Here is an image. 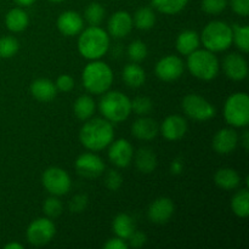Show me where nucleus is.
I'll return each instance as SVG.
<instances>
[{
  "instance_id": "obj_28",
  "label": "nucleus",
  "mask_w": 249,
  "mask_h": 249,
  "mask_svg": "<svg viewBox=\"0 0 249 249\" xmlns=\"http://www.w3.org/2000/svg\"><path fill=\"white\" fill-rule=\"evenodd\" d=\"M95 108H96V105H95L94 99L89 96V95L79 96L75 100L74 105H73L74 114L80 121H88L89 118H91L95 112Z\"/></svg>"
},
{
  "instance_id": "obj_33",
  "label": "nucleus",
  "mask_w": 249,
  "mask_h": 249,
  "mask_svg": "<svg viewBox=\"0 0 249 249\" xmlns=\"http://www.w3.org/2000/svg\"><path fill=\"white\" fill-rule=\"evenodd\" d=\"M232 43L240 49L242 53H247L249 51V27L238 26L232 27Z\"/></svg>"
},
{
  "instance_id": "obj_48",
  "label": "nucleus",
  "mask_w": 249,
  "mask_h": 249,
  "mask_svg": "<svg viewBox=\"0 0 249 249\" xmlns=\"http://www.w3.org/2000/svg\"><path fill=\"white\" fill-rule=\"evenodd\" d=\"M5 249H23V246L19 245L17 242H11V243H7V245L4 246Z\"/></svg>"
},
{
  "instance_id": "obj_47",
  "label": "nucleus",
  "mask_w": 249,
  "mask_h": 249,
  "mask_svg": "<svg viewBox=\"0 0 249 249\" xmlns=\"http://www.w3.org/2000/svg\"><path fill=\"white\" fill-rule=\"evenodd\" d=\"M14 1L19 6H29V5L34 4L36 0H14Z\"/></svg>"
},
{
  "instance_id": "obj_7",
  "label": "nucleus",
  "mask_w": 249,
  "mask_h": 249,
  "mask_svg": "<svg viewBox=\"0 0 249 249\" xmlns=\"http://www.w3.org/2000/svg\"><path fill=\"white\" fill-rule=\"evenodd\" d=\"M224 118L235 128H245L249 124V97L246 92H235L226 99Z\"/></svg>"
},
{
  "instance_id": "obj_30",
  "label": "nucleus",
  "mask_w": 249,
  "mask_h": 249,
  "mask_svg": "<svg viewBox=\"0 0 249 249\" xmlns=\"http://www.w3.org/2000/svg\"><path fill=\"white\" fill-rule=\"evenodd\" d=\"M133 23L140 31H148L156 23V15L148 6H142L136 10L133 17Z\"/></svg>"
},
{
  "instance_id": "obj_25",
  "label": "nucleus",
  "mask_w": 249,
  "mask_h": 249,
  "mask_svg": "<svg viewBox=\"0 0 249 249\" xmlns=\"http://www.w3.org/2000/svg\"><path fill=\"white\" fill-rule=\"evenodd\" d=\"M122 78L128 87L140 88L145 84L146 73L140 65H138L136 62H131L123 68Z\"/></svg>"
},
{
  "instance_id": "obj_9",
  "label": "nucleus",
  "mask_w": 249,
  "mask_h": 249,
  "mask_svg": "<svg viewBox=\"0 0 249 249\" xmlns=\"http://www.w3.org/2000/svg\"><path fill=\"white\" fill-rule=\"evenodd\" d=\"M44 189L53 196H63L68 194L72 186V180L65 169L58 167H50L41 175Z\"/></svg>"
},
{
  "instance_id": "obj_40",
  "label": "nucleus",
  "mask_w": 249,
  "mask_h": 249,
  "mask_svg": "<svg viewBox=\"0 0 249 249\" xmlns=\"http://www.w3.org/2000/svg\"><path fill=\"white\" fill-rule=\"evenodd\" d=\"M88 203H89V199H88L87 195H75L70 201V211L72 213H82V212H84L87 209Z\"/></svg>"
},
{
  "instance_id": "obj_26",
  "label": "nucleus",
  "mask_w": 249,
  "mask_h": 249,
  "mask_svg": "<svg viewBox=\"0 0 249 249\" xmlns=\"http://www.w3.org/2000/svg\"><path fill=\"white\" fill-rule=\"evenodd\" d=\"M135 165L143 174H150L157 167L156 153L150 147H141L135 153Z\"/></svg>"
},
{
  "instance_id": "obj_42",
  "label": "nucleus",
  "mask_w": 249,
  "mask_h": 249,
  "mask_svg": "<svg viewBox=\"0 0 249 249\" xmlns=\"http://www.w3.org/2000/svg\"><path fill=\"white\" fill-rule=\"evenodd\" d=\"M126 241H128L129 247L141 248L146 245V242H147V237H146V235L143 232L135 230L130 236H129V238Z\"/></svg>"
},
{
  "instance_id": "obj_45",
  "label": "nucleus",
  "mask_w": 249,
  "mask_h": 249,
  "mask_svg": "<svg viewBox=\"0 0 249 249\" xmlns=\"http://www.w3.org/2000/svg\"><path fill=\"white\" fill-rule=\"evenodd\" d=\"M238 140H240L241 143H242L243 148H245V150L247 151L248 148H249V131L248 130L243 131L242 136H241V138L238 139Z\"/></svg>"
},
{
  "instance_id": "obj_31",
  "label": "nucleus",
  "mask_w": 249,
  "mask_h": 249,
  "mask_svg": "<svg viewBox=\"0 0 249 249\" xmlns=\"http://www.w3.org/2000/svg\"><path fill=\"white\" fill-rule=\"evenodd\" d=\"M189 0H152L155 9L164 15H177L186 7Z\"/></svg>"
},
{
  "instance_id": "obj_36",
  "label": "nucleus",
  "mask_w": 249,
  "mask_h": 249,
  "mask_svg": "<svg viewBox=\"0 0 249 249\" xmlns=\"http://www.w3.org/2000/svg\"><path fill=\"white\" fill-rule=\"evenodd\" d=\"M63 211L62 202L57 198V196H51L46 198L43 203V212L46 218H57L61 215Z\"/></svg>"
},
{
  "instance_id": "obj_8",
  "label": "nucleus",
  "mask_w": 249,
  "mask_h": 249,
  "mask_svg": "<svg viewBox=\"0 0 249 249\" xmlns=\"http://www.w3.org/2000/svg\"><path fill=\"white\" fill-rule=\"evenodd\" d=\"M181 106L187 117L194 121L206 122L213 118L216 109L211 102L197 94H189L182 99Z\"/></svg>"
},
{
  "instance_id": "obj_19",
  "label": "nucleus",
  "mask_w": 249,
  "mask_h": 249,
  "mask_svg": "<svg viewBox=\"0 0 249 249\" xmlns=\"http://www.w3.org/2000/svg\"><path fill=\"white\" fill-rule=\"evenodd\" d=\"M133 17L129 12L117 11L108 19V33L113 38H124L133 29Z\"/></svg>"
},
{
  "instance_id": "obj_23",
  "label": "nucleus",
  "mask_w": 249,
  "mask_h": 249,
  "mask_svg": "<svg viewBox=\"0 0 249 249\" xmlns=\"http://www.w3.org/2000/svg\"><path fill=\"white\" fill-rule=\"evenodd\" d=\"M5 24L10 32L19 33L28 27L29 17L27 12L21 7H15V9L10 10L5 16Z\"/></svg>"
},
{
  "instance_id": "obj_34",
  "label": "nucleus",
  "mask_w": 249,
  "mask_h": 249,
  "mask_svg": "<svg viewBox=\"0 0 249 249\" xmlns=\"http://www.w3.org/2000/svg\"><path fill=\"white\" fill-rule=\"evenodd\" d=\"M19 43L14 36H2L0 38V58H11L18 53Z\"/></svg>"
},
{
  "instance_id": "obj_24",
  "label": "nucleus",
  "mask_w": 249,
  "mask_h": 249,
  "mask_svg": "<svg viewBox=\"0 0 249 249\" xmlns=\"http://www.w3.org/2000/svg\"><path fill=\"white\" fill-rule=\"evenodd\" d=\"M214 182L223 190H235L240 186L241 177L232 168H221L214 175Z\"/></svg>"
},
{
  "instance_id": "obj_46",
  "label": "nucleus",
  "mask_w": 249,
  "mask_h": 249,
  "mask_svg": "<svg viewBox=\"0 0 249 249\" xmlns=\"http://www.w3.org/2000/svg\"><path fill=\"white\" fill-rule=\"evenodd\" d=\"M182 170V164L179 162V160H174L172 164V172L175 173V174H178V173H180Z\"/></svg>"
},
{
  "instance_id": "obj_22",
  "label": "nucleus",
  "mask_w": 249,
  "mask_h": 249,
  "mask_svg": "<svg viewBox=\"0 0 249 249\" xmlns=\"http://www.w3.org/2000/svg\"><path fill=\"white\" fill-rule=\"evenodd\" d=\"M201 44V39H199V34L194 29H186L182 31L181 33L178 36L177 38V50L179 51L181 55H190L197 50Z\"/></svg>"
},
{
  "instance_id": "obj_6",
  "label": "nucleus",
  "mask_w": 249,
  "mask_h": 249,
  "mask_svg": "<svg viewBox=\"0 0 249 249\" xmlns=\"http://www.w3.org/2000/svg\"><path fill=\"white\" fill-rule=\"evenodd\" d=\"M201 43L212 53L228 50L232 44V27L224 21H212L202 31Z\"/></svg>"
},
{
  "instance_id": "obj_2",
  "label": "nucleus",
  "mask_w": 249,
  "mask_h": 249,
  "mask_svg": "<svg viewBox=\"0 0 249 249\" xmlns=\"http://www.w3.org/2000/svg\"><path fill=\"white\" fill-rule=\"evenodd\" d=\"M109 48V36L100 26H90L83 29L78 39V51L90 61L100 60Z\"/></svg>"
},
{
  "instance_id": "obj_12",
  "label": "nucleus",
  "mask_w": 249,
  "mask_h": 249,
  "mask_svg": "<svg viewBox=\"0 0 249 249\" xmlns=\"http://www.w3.org/2000/svg\"><path fill=\"white\" fill-rule=\"evenodd\" d=\"M78 174L87 179H94L100 177L105 170V163L97 155L87 152L80 155L74 163Z\"/></svg>"
},
{
  "instance_id": "obj_21",
  "label": "nucleus",
  "mask_w": 249,
  "mask_h": 249,
  "mask_svg": "<svg viewBox=\"0 0 249 249\" xmlns=\"http://www.w3.org/2000/svg\"><path fill=\"white\" fill-rule=\"evenodd\" d=\"M31 94L38 101L50 102L57 95V88L48 78H39L31 84Z\"/></svg>"
},
{
  "instance_id": "obj_32",
  "label": "nucleus",
  "mask_w": 249,
  "mask_h": 249,
  "mask_svg": "<svg viewBox=\"0 0 249 249\" xmlns=\"http://www.w3.org/2000/svg\"><path fill=\"white\" fill-rule=\"evenodd\" d=\"M105 7L100 2H91L87 6L84 12V18L90 26H100L105 18Z\"/></svg>"
},
{
  "instance_id": "obj_14",
  "label": "nucleus",
  "mask_w": 249,
  "mask_h": 249,
  "mask_svg": "<svg viewBox=\"0 0 249 249\" xmlns=\"http://www.w3.org/2000/svg\"><path fill=\"white\" fill-rule=\"evenodd\" d=\"M174 212L175 206L172 199L168 198V197H160L150 204L147 216L153 224L162 225V224L168 223L170 220V218L174 215Z\"/></svg>"
},
{
  "instance_id": "obj_16",
  "label": "nucleus",
  "mask_w": 249,
  "mask_h": 249,
  "mask_svg": "<svg viewBox=\"0 0 249 249\" xmlns=\"http://www.w3.org/2000/svg\"><path fill=\"white\" fill-rule=\"evenodd\" d=\"M160 134L165 140L178 141L185 136L187 133V122L184 117L179 114H172L168 116L163 121L160 128Z\"/></svg>"
},
{
  "instance_id": "obj_20",
  "label": "nucleus",
  "mask_w": 249,
  "mask_h": 249,
  "mask_svg": "<svg viewBox=\"0 0 249 249\" xmlns=\"http://www.w3.org/2000/svg\"><path fill=\"white\" fill-rule=\"evenodd\" d=\"M160 133V125L155 119L150 117L141 116L131 125V134L139 140L150 141L155 139Z\"/></svg>"
},
{
  "instance_id": "obj_11",
  "label": "nucleus",
  "mask_w": 249,
  "mask_h": 249,
  "mask_svg": "<svg viewBox=\"0 0 249 249\" xmlns=\"http://www.w3.org/2000/svg\"><path fill=\"white\" fill-rule=\"evenodd\" d=\"M185 65L179 56L168 55L156 63L155 72L156 75L163 82H174L181 77Z\"/></svg>"
},
{
  "instance_id": "obj_39",
  "label": "nucleus",
  "mask_w": 249,
  "mask_h": 249,
  "mask_svg": "<svg viewBox=\"0 0 249 249\" xmlns=\"http://www.w3.org/2000/svg\"><path fill=\"white\" fill-rule=\"evenodd\" d=\"M122 184H123V178L117 170H109L105 177V185L111 191H117L121 189Z\"/></svg>"
},
{
  "instance_id": "obj_27",
  "label": "nucleus",
  "mask_w": 249,
  "mask_h": 249,
  "mask_svg": "<svg viewBox=\"0 0 249 249\" xmlns=\"http://www.w3.org/2000/svg\"><path fill=\"white\" fill-rule=\"evenodd\" d=\"M112 229L113 232L116 233L117 237L128 240L129 236L135 231V224H134L133 218L125 213H121L113 219L112 223Z\"/></svg>"
},
{
  "instance_id": "obj_1",
  "label": "nucleus",
  "mask_w": 249,
  "mask_h": 249,
  "mask_svg": "<svg viewBox=\"0 0 249 249\" xmlns=\"http://www.w3.org/2000/svg\"><path fill=\"white\" fill-rule=\"evenodd\" d=\"M113 125L105 118H89L79 131L82 145L92 152L106 148L113 141Z\"/></svg>"
},
{
  "instance_id": "obj_5",
  "label": "nucleus",
  "mask_w": 249,
  "mask_h": 249,
  "mask_svg": "<svg viewBox=\"0 0 249 249\" xmlns=\"http://www.w3.org/2000/svg\"><path fill=\"white\" fill-rule=\"evenodd\" d=\"M99 108L105 119L111 123H121L130 116L131 101L121 91H106L100 100Z\"/></svg>"
},
{
  "instance_id": "obj_10",
  "label": "nucleus",
  "mask_w": 249,
  "mask_h": 249,
  "mask_svg": "<svg viewBox=\"0 0 249 249\" xmlns=\"http://www.w3.org/2000/svg\"><path fill=\"white\" fill-rule=\"evenodd\" d=\"M56 226L50 218H38L27 228L26 236L28 242L36 247L45 246L55 237Z\"/></svg>"
},
{
  "instance_id": "obj_3",
  "label": "nucleus",
  "mask_w": 249,
  "mask_h": 249,
  "mask_svg": "<svg viewBox=\"0 0 249 249\" xmlns=\"http://www.w3.org/2000/svg\"><path fill=\"white\" fill-rule=\"evenodd\" d=\"M82 80L84 88L90 94H105L113 83V71L107 63L94 60L83 70Z\"/></svg>"
},
{
  "instance_id": "obj_13",
  "label": "nucleus",
  "mask_w": 249,
  "mask_h": 249,
  "mask_svg": "<svg viewBox=\"0 0 249 249\" xmlns=\"http://www.w3.org/2000/svg\"><path fill=\"white\" fill-rule=\"evenodd\" d=\"M133 145L125 139H119L109 143L108 158L116 167L126 168L133 160Z\"/></svg>"
},
{
  "instance_id": "obj_4",
  "label": "nucleus",
  "mask_w": 249,
  "mask_h": 249,
  "mask_svg": "<svg viewBox=\"0 0 249 249\" xmlns=\"http://www.w3.org/2000/svg\"><path fill=\"white\" fill-rule=\"evenodd\" d=\"M187 68L195 78L209 82L219 74L220 63L215 53L207 49H197L187 55Z\"/></svg>"
},
{
  "instance_id": "obj_44",
  "label": "nucleus",
  "mask_w": 249,
  "mask_h": 249,
  "mask_svg": "<svg viewBox=\"0 0 249 249\" xmlns=\"http://www.w3.org/2000/svg\"><path fill=\"white\" fill-rule=\"evenodd\" d=\"M105 249H128V242L123 238L119 237H114V238H109L106 243L104 245Z\"/></svg>"
},
{
  "instance_id": "obj_41",
  "label": "nucleus",
  "mask_w": 249,
  "mask_h": 249,
  "mask_svg": "<svg viewBox=\"0 0 249 249\" xmlns=\"http://www.w3.org/2000/svg\"><path fill=\"white\" fill-rule=\"evenodd\" d=\"M57 90L62 92H70L74 88V79L68 74H62L57 78L55 83Z\"/></svg>"
},
{
  "instance_id": "obj_35",
  "label": "nucleus",
  "mask_w": 249,
  "mask_h": 249,
  "mask_svg": "<svg viewBox=\"0 0 249 249\" xmlns=\"http://www.w3.org/2000/svg\"><path fill=\"white\" fill-rule=\"evenodd\" d=\"M147 46L142 40H134L128 46V56L133 62H141L147 57Z\"/></svg>"
},
{
  "instance_id": "obj_49",
  "label": "nucleus",
  "mask_w": 249,
  "mask_h": 249,
  "mask_svg": "<svg viewBox=\"0 0 249 249\" xmlns=\"http://www.w3.org/2000/svg\"><path fill=\"white\" fill-rule=\"evenodd\" d=\"M49 1H53V2H62L65 0H49Z\"/></svg>"
},
{
  "instance_id": "obj_38",
  "label": "nucleus",
  "mask_w": 249,
  "mask_h": 249,
  "mask_svg": "<svg viewBox=\"0 0 249 249\" xmlns=\"http://www.w3.org/2000/svg\"><path fill=\"white\" fill-rule=\"evenodd\" d=\"M229 0H202V10L208 15L221 14L226 9Z\"/></svg>"
},
{
  "instance_id": "obj_43",
  "label": "nucleus",
  "mask_w": 249,
  "mask_h": 249,
  "mask_svg": "<svg viewBox=\"0 0 249 249\" xmlns=\"http://www.w3.org/2000/svg\"><path fill=\"white\" fill-rule=\"evenodd\" d=\"M231 9L240 16H248L249 14V0H231Z\"/></svg>"
},
{
  "instance_id": "obj_17",
  "label": "nucleus",
  "mask_w": 249,
  "mask_h": 249,
  "mask_svg": "<svg viewBox=\"0 0 249 249\" xmlns=\"http://www.w3.org/2000/svg\"><path fill=\"white\" fill-rule=\"evenodd\" d=\"M57 29L61 34L66 36H78L84 28V19L78 12L75 11H65L58 16Z\"/></svg>"
},
{
  "instance_id": "obj_29",
  "label": "nucleus",
  "mask_w": 249,
  "mask_h": 249,
  "mask_svg": "<svg viewBox=\"0 0 249 249\" xmlns=\"http://www.w3.org/2000/svg\"><path fill=\"white\" fill-rule=\"evenodd\" d=\"M231 209L238 218H247L249 215V191L247 187L240 189L233 195Z\"/></svg>"
},
{
  "instance_id": "obj_18",
  "label": "nucleus",
  "mask_w": 249,
  "mask_h": 249,
  "mask_svg": "<svg viewBox=\"0 0 249 249\" xmlns=\"http://www.w3.org/2000/svg\"><path fill=\"white\" fill-rule=\"evenodd\" d=\"M238 134L232 128L220 129L213 138V148L219 155L233 152L238 145Z\"/></svg>"
},
{
  "instance_id": "obj_37",
  "label": "nucleus",
  "mask_w": 249,
  "mask_h": 249,
  "mask_svg": "<svg viewBox=\"0 0 249 249\" xmlns=\"http://www.w3.org/2000/svg\"><path fill=\"white\" fill-rule=\"evenodd\" d=\"M153 108V102L150 97L138 96L131 101V111L139 116H147Z\"/></svg>"
},
{
  "instance_id": "obj_15",
  "label": "nucleus",
  "mask_w": 249,
  "mask_h": 249,
  "mask_svg": "<svg viewBox=\"0 0 249 249\" xmlns=\"http://www.w3.org/2000/svg\"><path fill=\"white\" fill-rule=\"evenodd\" d=\"M223 70L226 77L235 82H241L248 75V63L240 53H229L223 61Z\"/></svg>"
}]
</instances>
